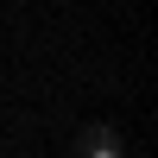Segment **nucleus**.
I'll return each instance as SVG.
<instances>
[{
  "instance_id": "1",
  "label": "nucleus",
  "mask_w": 158,
  "mask_h": 158,
  "mask_svg": "<svg viewBox=\"0 0 158 158\" xmlns=\"http://www.w3.org/2000/svg\"><path fill=\"white\" fill-rule=\"evenodd\" d=\"M82 158H120V133L114 127H89L82 133Z\"/></svg>"
}]
</instances>
